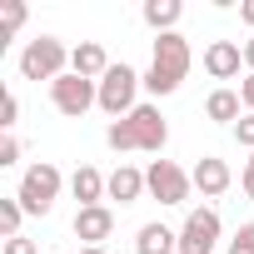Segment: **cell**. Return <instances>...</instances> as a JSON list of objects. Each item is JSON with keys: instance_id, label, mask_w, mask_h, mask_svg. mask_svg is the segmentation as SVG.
Segmentation results:
<instances>
[{"instance_id": "24", "label": "cell", "mask_w": 254, "mask_h": 254, "mask_svg": "<svg viewBox=\"0 0 254 254\" xmlns=\"http://www.w3.org/2000/svg\"><path fill=\"white\" fill-rule=\"evenodd\" d=\"M5 254H40V249H35V239L15 234V239H5Z\"/></svg>"}, {"instance_id": "1", "label": "cell", "mask_w": 254, "mask_h": 254, "mask_svg": "<svg viewBox=\"0 0 254 254\" xmlns=\"http://www.w3.org/2000/svg\"><path fill=\"white\" fill-rule=\"evenodd\" d=\"M165 140H170V125H165V115L155 110V105H135L125 120H115L110 130H105V145L110 150H150V155H160L165 150Z\"/></svg>"}, {"instance_id": "19", "label": "cell", "mask_w": 254, "mask_h": 254, "mask_svg": "<svg viewBox=\"0 0 254 254\" xmlns=\"http://www.w3.org/2000/svg\"><path fill=\"white\" fill-rule=\"evenodd\" d=\"M0 20H5V35L20 30L25 25V5H20V0H5V5H0Z\"/></svg>"}, {"instance_id": "21", "label": "cell", "mask_w": 254, "mask_h": 254, "mask_svg": "<svg viewBox=\"0 0 254 254\" xmlns=\"http://www.w3.org/2000/svg\"><path fill=\"white\" fill-rule=\"evenodd\" d=\"M20 120V100L15 95H5V105H0V125H5V135H10V125Z\"/></svg>"}, {"instance_id": "18", "label": "cell", "mask_w": 254, "mask_h": 254, "mask_svg": "<svg viewBox=\"0 0 254 254\" xmlns=\"http://www.w3.org/2000/svg\"><path fill=\"white\" fill-rule=\"evenodd\" d=\"M20 219H25V204L10 194V199H0V229H5V239L20 234Z\"/></svg>"}, {"instance_id": "14", "label": "cell", "mask_w": 254, "mask_h": 254, "mask_svg": "<svg viewBox=\"0 0 254 254\" xmlns=\"http://www.w3.org/2000/svg\"><path fill=\"white\" fill-rule=\"evenodd\" d=\"M105 194H110V199H120V204H135V199L145 194V170H135V165H120V170L110 175Z\"/></svg>"}, {"instance_id": "12", "label": "cell", "mask_w": 254, "mask_h": 254, "mask_svg": "<svg viewBox=\"0 0 254 254\" xmlns=\"http://www.w3.org/2000/svg\"><path fill=\"white\" fill-rule=\"evenodd\" d=\"M110 229H115V214H110L105 204L75 209V239H85V244H105V239H110Z\"/></svg>"}, {"instance_id": "23", "label": "cell", "mask_w": 254, "mask_h": 254, "mask_svg": "<svg viewBox=\"0 0 254 254\" xmlns=\"http://www.w3.org/2000/svg\"><path fill=\"white\" fill-rule=\"evenodd\" d=\"M15 160H20V140L5 135V140H0V165H15Z\"/></svg>"}, {"instance_id": "8", "label": "cell", "mask_w": 254, "mask_h": 254, "mask_svg": "<svg viewBox=\"0 0 254 254\" xmlns=\"http://www.w3.org/2000/svg\"><path fill=\"white\" fill-rule=\"evenodd\" d=\"M219 244V214L214 209H190L180 224V254H214Z\"/></svg>"}, {"instance_id": "2", "label": "cell", "mask_w": 254, "mask_h": 254, "mask_svg": "<svg viewBox=\"0 0 254 254\" xmlns=\"http://www.w3.org/2000/svg\"><path fill=\"white\" fill-rule=\"evenodd\" d=\"M190 40L180 35V30H170V35H155V60H150V75H145V90L150 95H175L180 90V80L190 75Z\"/></svg>"}, {"instance_id": "26", "label": "cell", "mask_w": 254, "mask_h": 254, "mask_svg": "<svg viewBox=\"0 0 254 254\" xmlns=\"http://www.w3.org/2000/svg\"><path fill=\"white\" fill-rule=\"evenodd\" d=\"M239 185H244V194L254 199V155H249V165H244V175H239Z\"/></svg>"}, {"instance_id": "6", "label": "cell", "mask_w": 254, "mask_h": 254, "mask_svg": "<svg viewBox=\"0 0 254 254\" xmlns=\"http://www.w3.org/2000/svg\"><path fill=\"white\" fill-rule=\"evenodd\" d=\"M50 100H55V110H60L65 120H80L90 105H100V85L85 80V75H75V70H65V75L50 85Z\"/></svg>"}, {"instance_id": "20", "label": "cell", "mask_w": 254, "mask_h": 254, "mask_svg": "<svg viewBox=\"0 0 254 254\" xmlns=\"http://www.w3.org/2000/svg\"><path fill=\"white\" fill-rule=\"evenodd\" d=\"M229 254H254V224H239V234L229 239Z\"/></svg>"}, {"instance_id": "16", "label": "cell", "mask_w": 254, "mask_h": 254, "mask_svg": "<svg viewBox=\"0 0 254 254\" xmlns=\"http://www.w3.org/2000/svg\"><path fill=\"white\" fill-rule=\"evenodd\" d=\"M180 10H185L180 0H145V10H140V15H145V25H150L155 35H170V30L180 25Z\"/></svg>"}, {"instance_id": "7", "label": "cell", "mask_w": 254, "mask_h": 254, "mask_svg": "<svg viewBox=\"0 0 254 254\" xmlns=\"http://www.w3.org/2000/svg\"><path fill=\"white\" fill-rule=\"evenodd\" d=\"M145 190H150L160 204H185L190 190H194V180H190L175 160H155V165L145 170Z\"/></svg>"}, {"instance_id": "10", "label": "cell", "mask_w": 254, "mask_h": 254, "mask_svg": "<svg viewBox=\"0 0 254 254\" xmlns=\"http://www.w3.org/2000/svg\"><path fill=\"white\" fill-rule=\"evenodd\" d=\"M70 70L100 85V80L110 75V55H105V45H100V40H80V45L70 50Z\"/></svg>"}, {"instance_id": "4", "label": "cell", "mask_w": 254, "mask_h": 254, "mask_svg": "<svg viewBox=\"0 0 254 254\" xmlns=\"http://www.w3.org/2000/svg\"><path fill=\"white\" fill-rule=\"evenodd\" d=\"M15 199L25 204V214H50V209H55V199H60V170H55L50 160L30 165V170L20 175V190H15Z\"/></svg>"}, {"instance_id": "3", "label": "cell", "mask_w": 254, "mask_h": 254, "mask_svg": "<svg viewBox=\"0 0 254 254\" xmlns=\"http://www.w3.org/2000/svg\"><path fill=\"white\" fill-rule=\"evenodd\" d=\"M65 65H70V50L55 40V35H35L25 50H20V75L25 80H60L65 75Z\"/></svg>"}, {"instance_id": "11", "label": "cell", "mask_w": 254, "mask_h": 254, "mask_svg": "<svg viewBox=\"0 0 254 254\" xmlns=\"http://www.w3.org/2000/svg\"><path fill=\"white\" fill-rule=\"evenodd\" d=\"M190 180H194V190L204 194V199H214V194H224L229 185H234V175H229V165L224 160H214V155H204L194 170H190Z\"/></svg>"}, {"instance_id": "25", "label": "cell", "mask_w": 254, "mask_h": 254, "mask_svg": "<svg viewBox=\"0 0 254 254\" xmlns=\"http://www.w3.org/2000/svg\"><path fill=\"white\" fill-rule=\"evenodd\" d=\"M239 100H244V110L254 115V75H244V80H239Z\"/></svg>"}, {"instance_id": "27", "label": "cell", "mask_w": 254, "mask_h": 254, "mask_svg": "<svg viewBox=\"0 0 254 254\" xmlns=\"http://www.w3.org/2000/svg\"><path fill=\"white\" fill-rule=\"evenodd\" d=\"M244 65H249V75H254V35L244 40Z\"/></svg>"}, {"instance_id": "5", "label": "cell", "mask_w": 254, "mask_h": 254, "mask_svg": "<svg viewBox=\"0 0 254 254\" xmlns=\"http://www.w3.org/2000/svg\"><path fill=\"white\" fill-rule=\"evenodd\" d=\"M140 85H145V80H140L130 65H125V60H120V65H110V75L100 80V110H105V115H115V120H125V115L135 110Z\"/></svg>"}, {"instance_id": "28", "label": "cell", "mask_w": 254, "mask_h": 254, "mask_svg": "<svg viewBox=\"0 0 254 254\" xmlns=\"http://www.w3.org/2000/svg\"><path fill=\"white\" fill-rule=\"evenodd\" d=\"M239 15H244V20L254 25V0H244V5H239Z\"/></svg>"}, {"instance_id": "22", "label": "cell", "mask_w": 254, "mask_h": 254, "mask_svg": "<svg viewBox=\"0 0 254 254\" xmlns=\"http://www.w3.org/2000/svg\"><path fill=\"white\" fill-rule=\"evenodd\" d=\"M234 140H239L244 150H254V115H244V120L234 125Z\"/></svg>"}, {"instance_id": "29", "label": "cell", "mask_w": 254, "mask_h": 254, "mask_svg": "<svg viewBox=\"0 0 254 254\" xmlns=\"http://www.w3.org/2000/svg\"><path fill=\"white\" fill-rule=\"evenodd\" d=\"M80 254H105V244H85V249H80Z\"/></svg>"}, {"instance_id": "17", "label": "cell", "mask_w": 254, "mask_h": 254, "mask_svg": "<svg viewBox=\"0 0 254 254\" xmlns=\"http://www.w3.org/2000/svg\"><path fill=\"white\" fill-rule=\"evenodd\" d=\"M239 105H244V100H239V90H214V95L204 100V115H209L214 125H239V120H244V115H239Z\"/></svg>"}, {"instance_id": "9", "label": "cell", "mask_w": 254, "mask_h": 254, "mask_svg": "<svg viewBox=\"0 0 254 254\" xmlns=\"http://www.w3.org/2000/svg\"><path fill=\"white\" fill-rule=\"evenodd\" d=\"M239 65H244V45H234V40H209V50H204V75H209V80H234Z\"/></svg>"}, {"instance_id": "15", "label": "cell", "mask_w": 254, "mask_h": 254, "mask_svg": "<svg viewBox=\"0 0 254 254\" xmlns=\"http://www.w3.org/2000/svg\"><path fill=\"white\" fill-rule=\"evenodd\" d=\"M135 249H140V254H180V234H175V229H165V224L155 219V224H145V229H140Z\"/></svg>"}, {"instance_id": "13", "label": "cell", "mask_w": 254, "mask_h": 254, "mask_svg": "<svg viewBox=\"0 0 254 254\" xmlns=\"http://www.w3.org/2000/svg\"><path fill=\"white\" fill-rule=\"evenodd\" d=\"M105 185H110V175H100L95 165H80V170L70 175V190H75L80 209H90V204H105Z\"/></svg>"}]
</instances>
